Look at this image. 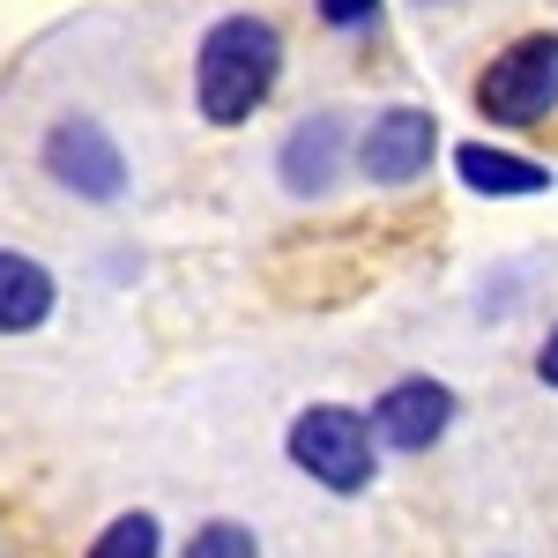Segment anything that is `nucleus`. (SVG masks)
I'll list each match as a JSON object with an SVG mask.
<instances>
[{
  "mask_svg": "<svg viewBox=\"0 0 558 558\" xmlns=\"http://www.w3.org/2000/svg\"><path fill=\"white\" fill-rule=\"evenodd\" d=\"M536 380H544V387H558V328L544 336V350H536Z\"/></svg>",
  "mask_w": 558,
  "mask_h": 558,
  "instance_id": "ddd939ff",
  "label": "nucleus"
},
{
  "mask_svg": "<svg viewBox=\"0 0 558 558\" xmlns=\"http://www.w3.org/2000/svg\"><path fill=\"white\" fill-rule=\"evenodd\" d=\"M179 558H260V536L246 529V521H202Z\"/></svg>",
  "mask_w": 558,
  "mask_h": 558,
  "instance_id": "9b49d317",
  "label": "nucleus"
},
{
  "mask_svg": "<svg viewBox=\"0 0 558 558\" xmlns=\"http://www.w3.org/2000/svg\"><path fill=\"white\" fill-rule=\"evenodd\" d=\"M52 305H60L52 268L31 260V254H15V246H0V336H31V328H45Z\"/></svg>",
  "mask_w": 558,
  "mask_h": 558,
  "instance_id": "6e6552de",
  "label": "nucleus"
},
{
  "mask_svg": "<svg viewBox=\"0 0 558 558\" xmlns=\"http://www.w3.org/2000/svg\"><path fill=\"white\" fill-rule=\"evenodd\" d=\"M447 425H454V387L447 380H395L373 402V432H380L387 447H402V454H425V447H439L447 439Z\"/></svg>",
  "mask_w": 558,
  "mask_h": 558,
  "instance_id": "423d86ee",
  "label": "nucleus"
},
{
  "mask_svg": "<svg viewBox=\"0 0 558 558\" xmlns=\"http://www.w3.org/2000/svg\"><path fill=\"white\" fill-rule=\"evenodd\" d=\"M283 75V31L268 15H223L194 45V112L209 128H239L268 105Z\"/></svg>",
  "mask_w": 558,
  "mask_h": 558,
  "instance_id": "f257e3e1",
  "label": "nucleus"
},
{
  "mask_svg": "<svg viewBox=\"0 0 558 558\" xmlns=\"http://www.w3.org/2000/svg\"><path fill=\"white\" fill-rule=\"evenodd\" d=\"M291 462L328 492H365L373 484V425L350 402H313L291 417Z\"/></svg>",
  "mask_w": 558,
  "mask_h": 558,
  "instance_id": "7ed1b4c3",
  "label": "nucleus"
},
{
  "mask_svg": "<svg viewBox=\"0 0 558 558\" xmlns=\"http://www.w3.org/2000/svg\"><path fill=\"white\" fill-rule=\"evenodd\" d=\"M45 172L60 179L75 202H120L128 194V149L105 134V120L68 112L45 128Z\"/></svg>",
  "mask_w": 558,
  "mask_h": 558,
  "instance_id": "20e7f679",
  "label": "nucleus"
},
{
  "mask_svg": "<svg viewBox=\"0 0 558 558\" xmlns=\"http://www.w3.org/2000/svg\"><path fill=\"white\" fill-rule=\"evenodd\" d=\"M343 149H350V120H343V112H313V120H299V128L283 134V149H276L283 194L320 202V194L343 179Z\"/></svg>",
  "mask_w": 558,
  "mask_h": 558,
  "instance_id": "0eeeda50",
  "label": "nucleus"
},
{
  "mask_svg": "<svg viewBox=\"0 0 558 558\" xmlns=\"http://www.w3.org/2000/svg\"><path fill=\"white\" fill-rule=\"evenodd\" d=\"M165 551V529H157V514H120L97 529V544H89L83 558H157Z\"/></svg>",
  "mask_w": 558,
  "mask_h": 558,
  "instance_id": "9d476101",
  "label": "nucleus"
},
{
  "mask_svg": "<svg viewBox=\"0 0 558 558\" xmlns=\"http://www.w3.org/2000/svg\"><path fill=\"white\" fill-rule=\"evenodd\" d=\"M476 112L492 128H536L558 112V31L514 38L484 75H476Z\"/></svg>",
  "mask_w": 558,
  "mask_h": 558,
  "instance_id": "f03ea898",
  "label": "nucleus"
},
{
  "mask_svg": "<svg viewBox=\"0 0 558 558\" xmlns=\"http://www.w3.org/2000/svg\"><path fill=\"white\" fill-rule=\"evenodd\" d=\"M432 149H439V120L425 105H387L357 134V172L380 179V186H410L417 172H432Z\"/></svg>",
  "mask_w": 558,
  "mask_h": 558,
  "instance_id": "39448f33",
  "label": "nucleus"
},
{
  "mask_svg": "<svg viewBox=\"0 0 558 558\" xmlns=\"http://www.w3.org/2000/svg\"><path fill=\"white\" fill-rule=\"evenodd\" d=\"M454 172H462V186H476V194H544V186H551V172H544L536 157L492 149V142H462V149H454Z\"/></svg>",
  "mask_w": 558,
  "mask_h": 558,
  "instance_id": "1a4fd4ad",
  "label": "nucleus"
},
{
  "mask_svg": "<svg viewBox=\"0 0 558 558\" xmlns=\"http://www.w3.org/2000/svg\"><path fill=\"white\" fill-rule=\"evenodd\" d=\"M320 8V23H336V31H365L373 15H380V0H313Z\"/></svg>",
  "mask_w": 558,
  "mask_h": 558,
  "instance_id": "f8f14e48",
  "label": "nucleus"
}]
</instances>
